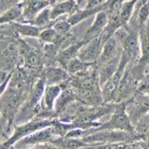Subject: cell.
I'll return each mask as SVG.
<instances>
[{
    "mask_svg": "<svg viewBox=\"0 0 149 149\" xmlns=\"http://www.w3.org/2000/svg\"><path fill=\"white\" fill-rule=\"evenodd\" d=\"M27 97L28 91H26L25 88H16L8 86L0 98V115L8 124L9 130L19 110Z\"/></svg>",
    "mask_w": 149,
    "mask_h": 149,
    "instance_id": "1",
    "label": "cell"
},
{
    "mask_svg": "<svg viewBox=\"0 0 149 149\" xmlns=\"http://www.w3.org/2000/svg\"><path fill=\"white\" fill-rule=\"evenodd\" d=\"M100 130H121V132H134V127L130 122L127 112H126V102L116 104L110 119L106 122L101 123V125L97 128L84 130L83 137L92 132H100Z\"/></svg>",
    "mask_w": 149,
    "mask_h": 149,
    "instance_id": "2",
    "label": "cell"
},
{
    "mask_svg": "<svg viewBox=\"0 0 149 149\" xmlns=\"http://www.w3.org/2000/svg\"><path fill=\"white\" fill-rule=\"evenodd\" d=\"M80 139L88 144L130 143L140 141L135 132H126L121 130H100Z\"/></svg>",
    "mask_w": 149,
    "mask_h": 149,
    "instance_id": "3",
    "label": "cell"
},
{
    "mask_svg": "<svg viewBox=\"0 0 149 149\" xmlns=\"http://www.w3.org/2000/svg\"><path fill=\"white\" fill-rule=\"evenodd\" d=\"M140 81L141 80L135 74L132 66H127L119 82V85L116 91L114 104H118V102L130 100L137 91Z\"/></svg>",
    "mask_w": 149,
    "mask_h": 149,
    "instance_id": "4",
    "label": "cell"
},
{
    "mask_svg": "<svg viewBox=\"0 0 149 149\" xmlns=\"http://www.w3.org/2000/svg\"><path fill=\"white\" fill-rule=\"evenodd\" d=\"M126 112L134 127L143 116L149 114V95L135 92L130 100L126 101Z\"/></svg>",
    "mask_w": 149,
    "mask_h": 149,
    "instance_id": "5",
    "label": "cell"
},
{
    "mask_svg": "<svg viewBox=\"0 0 149 149\" xmlns=\"http://www.w3.org/2000/svg\"><path fill=\"white\" fill-rule=\"evenodd\" d=\"M55 139H57L56 135L54 134L52 128L48 127L35 132L28 136L22 138L19 142L14 144V149H23L32 146H40V144L51 143Z\"/></svg>",
    "mask_w": 149,
    "mask_h": 149,
    "instance_id": "6",
    "label": "cell"
},
{
    "mask_svg": "<svg viewBox=\"0 0 149 149\" xmlns=\"http://www.w3.org/2000/svg\"><path fill=\"white\" fill-rule=\"evenodd\" d=\"M22 17L19 22L32 23L40 11L46 8L51 7L48 0H22Z\"/></svg>",
    "mask_w": 149,
    "mask_h": 149,
    "instance_id": "7",
    "label": "cell"
},
{
    "mask_svg": "<svg viewBox=\"0 0 149 149\" xmlns=\"http://www.w3.org/2000/svg\"><path fill=\"white\" fill-rule=\"evenodd\" d=\"M102 48V39L100 36L88 41L78 51L77 58L84 63H95L99 58Z\"/></svg>",
    "mask_w": 149,
    "mask_h": 149,
    "instance_id": "8",
    "label": "cell"
},
{
    "mask_svg": "<svg viewBox=\"0 0 149 149\" xmlns=\"http://www.w3.org/2000/svg\"><path fill=\"white\" fill-rule=\"evenodd\" d=\"M87 43L88 42H86L83 39L73 41L68 47H66L65 49H61L59 51L57 56H56V58H55V63H57L60 67L64 69V67L66 66V64L70 62V61H72L73 59L77 57L78 51L80 50L82 47Z\"/></svg>",
    "mask_w": 149,
    "mask_h": 149,
    "instance_id": "9",
    "label": "cell"
},
{
    "mask_svg": "<svg viewBox=\"0 0 149 149\" xmlns=\"http://www.w3.org/2000/svg\"><path fill=\"white\" fill-rule=\"evenodd\" d=\"M40 77L45 80L46 85H61L66 81L70 76L63 68L50 65L43 68Z\"/></svg>",
    "mask_w": 149,
    "mask_h": 149,
    "instance_id": "10",
    "label": "cell"
},
{
    "mask_svg": "<svg viewBox=\"0 0 149 149\" xmlns=\"http://www.w3.org/2000/svg\"><path fill=\"white\" fill-rule=\"evenodd\" d=\"M121 54V46L114 36L110 37L108 40H106L101 50V53L97 62L95 63V66L104 64L109 61L115 59Z\"/></svg>",
    "mask_w": 149,
    "mask_h": 149,
    "instance_id": "11",
    "label": "cell"
},
{
    "mask_svg": "<svg viewBox=\"0 0 149 149\" xmlns=\"http://www.w3.org/2000/svg\"><path fill=\"white\" fill-rule=\"evenodd\" d=\"M107 22H108V14H107V12L105 10L99 11L95 15V19L92 24L86 31L82 39L86 42H88L100 36L102 31L104 30L105 26L107 25Z\"/></svg>",
    "mask_w": 149,
    "mask_h": 149,
    "instance_id": "12",
    "label": "cell"
},
{
    "mask_svg": "<svg viewBox=\"0 0 149 149\" xmlns=\"http://www.w3.org/2000/svg\"><path fill=\"white\" fill-rule=\"evenodd\" d=\"M79 9V5L77 0H63L56 2L50 7V19L55 21L63 15H72Z\"/></svg>",
    "mask_w": 149,
    "mask_h": 149,
    "instance_id": "13",
    "label": "cell"
},
{
    "mask_svg": "<svg viewBox=\"0 0 149 149\" xmlns=\"http://www.w3.org/2000/svg\"><path fill=\"white\" fill-rule=\"evenodd\" d=\"M62 92L61 85H46L41 101V108L45 113H50L54 109L55 102Z\"/></svg>",
    "mask_w": 149,
    "mask_h": 149,
    "instance_id": "14",
    "label": "cell"
},
{
    "mask_svg": "<svg viewBox=\"0 0 149 149\" xmlns=\"http://www.w3.org/2000/svg\"><path fill=\"white\" fill-rule=\"evenodd\" d=\"M120 55L104 64L96 66L97 78H98V82H99V85L101 88L104 86V84L116 72V70H118V65H119V62H120Z\"/></svg>",
    "mask_w": 149,
    "mask_h": 149,
    "instance_id": "15",
    "label": "cell"
},
{
    "mask_svg": "<svg viewBox=\"0 0 149 149\" xmlns=\"http://www.w3.org/2000/svg\"><path fill=\"white\" fill-rule=\"evenodd\" d=\"M107 8H108V0H107L104 4H102V6L97 7V8H79L76 13H74V14H72V15L68 16L67 19H66V21H67V22L69 23V24L73 27V26H76L77 24H78L79 22H83L84 20H86V19L90 18L91 16L96 15V14L99 11H102V10H105L106 11Z\"/></svg>",
    "mask_w": 149,
    "mask_h": 149,
    "instance_id": "16",
    "label": "cell"
},
{
    "mask_svg": "<svg viewBox=\"0 0 149 149\" xmlns=\"http://www.w3.org/2000/svg\"><path fill=\"white\" fill-rule=\"evenodd\" d=\"M14 33L20 37H29V38H38L40 29L31 23H23L19 22H13L10 23Z\"/></svg>",
    "mask_w": 149,
    "mask_h": 149,
    "instance_id": "17",
    "label": "cell"
},
{
    "mask_svg": "<svg viewBox=\"0 0 149 149\" xmlns=\"http://www.w3.org/2000/svg\"><path fill=\"white\" fill-rule=\"evenodd\" d=\"M37 39H38L40 43L43 45L44 44H54L56 46L60 47V48H62V46L63 45L64 42L69 38H65V37L58 36V34L55 32L53 28L49 27V28H47V29L41 30Z\"/></svg>",
    "mask_w": 149,
    "mask_h": 149,
    "instance_id": "18",
    "label": "cell"
},
{
    "mask_svg": "<svg viewBox=\"0 0 149 149\" xmlns=\"http://www.w3.org/2000/svg\"><path fill=\"white\" fill-rule=\"evenodd\" d=\"M22 17V7L20 2L13 5L0 15V26L8 24L13 22H19Z\"/></svg>",
    "mask_w": 149,
    "mask_h": 149,
    "instance_id": "19",
    "label": "cell"
},
{
    "mask_svg": "<svg viewBox=\"0 0 149 149\" xmlns=\"http://www.w3.org/2000/svg\"><path fill=\"white\" fill-rule=\"evenodd\" d=\"M136 1L137 0H125L121 4L118 12V17L122 27L127 26L130 20L132 19L133 9H134V5L136 3Z\"/></svg>",
    "mask_w": 149,
    "mask_h": 149,
    "instance_id": "20",
    "label": "cell"
},
{
    "mask_svg": "<svg viewBox=\"0 0 149 149\" xmlns=\"http://www.w3.org/2000/svg\"><path fill=\"white\" fill-rule=\"evenodd\" d=\"M54 22L55 21H52L50 19V7H49L37 14L31 24L36 26L40 30H43L47 29V28L52 27Z\"/></svg>",
    "mask_w": 149,
    "mask_h": 149,
    "instance_id": "21",
    "label": "cell"
},
{
    "mask_svg": "<svg viewBox=\"0 0 149 149\" xmlns=\"http://www.w3.org/2000/svg\"><path fill=\"white\" fill-rule=\"evenodd\" d=\"M139 41L141 47L140 60H149V25H144L139 30Z\"/></svg>",
    "mask_w": 149,
    "mask_h": 149,
    "instance_id": "22",
    "label": "cell"
},
{
    "mask_svg": "<svg viewBox=\"0 0 149 149\" xmlns=\"http://www.w3.org/2000/svg\"><path fill=\"white\" fill-rule=\"evenodd\" d=\"M95 63H84L82 61L79 60L77 57L73 59L72 61L66 64V66L64 67V70L68 73L69 76H76V74L82 73L86 70L90 69L92 67Z\"/></svg>",
    "mask_w": 149,
    "mask_h": 149,
    "instance_id": "23",
    "label": "cell"
},
{
    "mask_svg": "<svg viewBox=\"0 0 149 149\" xmlns=\"http://www.w3.org/2000/svg\"><path fill=\"white\" fill-rule=\"evenodd\" d=\"M134 132L137 137L141 140H143L149 137V114L143 116L134 126Z\"/></svg>",
    "mask_w": 149,
    "mask_h": 149,
    "instance_id": "24",
    "label": "cell"
},
{
    "mask_svg": "<svg viewBox=\"0 0 149 149\" xmlns=\"http://www.w3.org/2000/svg\"><path fill=\"white\" fill-rule=\"evenodd\" d=\"M52 28L60 36L65 37V38H71V37H73V35L71 33L72 26L69 24L66 20H61L58 22H55L52 25Z\"/></svg>",
    "mask_w": 149,
    "mask_h": 149,
    "instance_id": "25",
    "label": "cell"
},
{
    "mask_svg": "<svg viewBox=\"0 0 149 149\" xmlns=\"http://www.w3.org/2000/svg\"><path fill=\"white\" fill-rule=\"evenodd\" d=\"M136 92L142 93V94H146V95H149V74L140 81Z\"/></svg>",
    "mask_w": 149,
    "mask_h": 149,
    "instance_id": "26",
    "label": "cell"
},
{
    "mask_svg": "<svg viewBox=\"0 0 149 149\" xmlns=\"http://www.w3.org/2000/svg\"><path fill=\"white\" fill-rule=\"evenodd\" d=\"M107 0H86V4L84 6V8H93L100 7Z\"/></svg>",
    "mask_w": 149,
    "mask_h": 149,
    "instance_id": "27",
    "label": "cell"
},
{
    "mask_svg": "<svg viewBox=\"0 0 149 149\" xmlns=\"http://www.w3.org/2000/svg\"><path fill=\"white\" fill-rule=\"evenodd\" d=\"M108 144H87L79 149H105Z\"/></svg>",
    "mask_w": 149,
    "mask_h": 149,
    "instance_id": "28",
    "label": "cell"
},
{
    "mask_svg": "<svg viewBox=\"0 0 149 149\" xmlns=\"http://www.w3.org/2000/svg\"><path fill=\"white\" fill-rule=\"evenodd\" d=\"M128 143H112L108 144L105 149H124Z\"/></svg>",
    "mask_w": 149,
    "mask_h": 149,
    "instance_id": "29",
    "label": "cell"
},
{
    "mask_svg": "<svg viewBox=\"0 0 149 149\" xmlns=\"http://www.w3.org/2000/svg\"><path fill=\"white\" fill-rule=\"evenodd\" d=\"M138 142H139V141H138ZM138 142H133V143H128L124 149H142L141 146H140V144H139Z\"/></svg>",
    "mask_w": 149,
    "mask_h": 149,
    "instance_id": "30",
    "label": "cell"
},
{
    "mask_svg": "<svg viewBox=\"0 0 149 149\" xmlns=\"http://www.w3.org/2000/svg\"><path fill=\"white\" fill-rule=\"evenodd\" d=\"M48 1L49 2V4H50V6H53V5L56 3V2H57V1H56V0H48Z\"/></svg>",
    "mask_w": 149,
    "mask_h": 149,
    "instance_id": "31",
    "label": "cell"
},
{
    "mask_svg": "<svg viewBox=\"0 0 149 149\" xmlns=\"http://www.w3.org/2000/svg\"><path fill=\"white\" fill-rule=\"evenodd\" d=\"M57 2H60V1H63V0H56Z\"/></svg>",
    "mask_w": 149,
    "mask_h": 149,
    "instance_id": "32",
    "label": "cell"
},
{
    "mask_svg": "<svg viewBox=\"0 0 149 149\" xmlns=\"http://www.w3.org/2000/svg\"><path fill=\"white\" fill-rule=\"evenodd\" d=\"M122 1H125V0H122Z\"/></svg>",
    "mask_w": 149,
    "mask_h": 149,
    "instance_id": "33",
    "label": "cell"
}]
</instances>
